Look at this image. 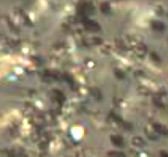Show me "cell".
<instances>
[{
    "mask_svg": "<svg viewBox=\"0 0 168 157\" xmlns=\"http://www.w3.org/2000/svg\"><path fill=\"white\" fill-rule=\"evenodd\" d=\"M84 27H86V29H88V30H92V31L100 30V25L94 20H85Z\"/></svg>",
    "mask_w": 168,
    "mask_h": 157,
    "instance_id": "cell-1",
    "label": "cell"
},
{
    "mask_svg": "<svg viewBox=\"0 0 168 157\" xmlns=\"http://www.w3.org/2000/svg\"><path fill=\"white\" fill-rule=\"evenodd\" d=\"M153 130L155 131L158 134H168V129L165 128L164 125L160 124V123H153Z\"/></svg>",
    "mask_w": 168,
    "mask_h": 157,
    "instance_id": "cell-2",
    "label": "cell"
},
{
    "mask_svg": "<svg viewBox=\"0 0 168 157\" xmlns=\"http://www.w3.org/2000/svg\"><path fill=\"white\" fill-rule=\"evenodd\" d=\"M111 141L116 146H122L123 145V139L120 135H112L111 136Z\"/></svg>",
    "mask_w": 168,
    "mask_h": 157,
    "instance_id": "cell-3",
    "label": "cell"
},
{
    "mask_svg": "<svg viewBox=\"0 0 168 157\" xmlns=\"http://www.w3.org/2000/svg\"><path fill=\"white\" fill-rule=\"evenodd\" d=\"M152 27L156 31H162L165 28V25L160 20H153L152 21Z\"/></svg>",
    "mask_w": 168,
    "mask_h": 157,
    "instance_id": "cell-4",
    "label": "cell"
},
{
    "mask_svg": "<svg viewBox=\"0 0 168 157\" xmlns=\"http://www.w3.org/2000/svg\"><path fill=\"white\" fill-rule=\"evenodd\" d=\"M23 150L20 147H15L9 151V157H19L22 154Z\"/></svg>",
    "mask_w": 168,
    "mask_h": 157,
    "instance_id": "cell-5",
    "label": "cell"
},
{
    "mask_svg": "<svg viewBox=\"0 0 168 157\" xmlns=\"http://www.w3.org/2000/svg\"><path fill=\"white\" fill-rule=\"evenodd\" d=\"M100 9L102 13L104 14H109L111 12V6L108 2H102L100 5Z\"/></svg>",
    "mask_w": 168,
    "mask_h": 157,
    "instance_id": "cell-6",
    "label": "cell"
},
{
    "mask_svg": "<svg viewBox=\"0 0 168 157\" xmlns=\"http://www.w3.org/2000/svg\"><path fill=\"white\" fill-rule=\"evenodd\" d=\"M132 144L137 147H143L145 144V142L139 136H136L132 138Z\"/></svg>",
    "mask_w": 168,
    "mask_h": 157,
    "instance_id": "cell-7",
    "label": "cell"
},
{
    "mask_svg": "<svg viewBox=\"0 0 168 157\" xmlns=\"http://www.w3.org/2000/svg\"><path fill=\"white\" fill-rule=\"evenodd\" d=\"M135 51L138 55H140V56H143V54L145 53V51H146V47H144L143 44H139V45H137V47H136Z\"/></svg>",
    "mask_w": 168,
    "mask_h": 157,
    "instance_id": "cell-8",
    "label": "cell"
},
{
    "mask_svg": "<svg viewBox=\"0 0 168 157\" xmlns=\"http://www.w3.org/2000/svg\"><path fill=\"white\" fill-rule=\"evenodd\" d=\"M108 156L109 157H126L123 153L115 152V151H111V152H109Z\"/></svg>",
    "mask_w": 168,
    "mask_h": 157,
    "instance_id": "cell-9",
    "label": "cell"
},
{
    "mask_svg": "<svg viewBox=\"0 0 168 157\" xmlns=\"http://www.w3.org/2000/svg\"><path fill=\"white\" fill-rule=\"evenodd\" d=\"M90 93H92V96H93L94 98H96L97 100H99V99H100V97H102V95H100V91H99L98 89H96V88H92V90H90Z\"/></svg>",
    "mask_w": 168,
    "mask_h": 157,
    "instance_id": "cell-10",
    "label": "cell"
},
{
    "mask_svg": "<svg viewBox=\"0 0 168 157\" xmlns=\"http://www.w3.org/2000/svg\"><path fill=\"white\" fill-rule=\"evenodd\" d=\"M137 90H138V92H139L140 94H143V95H147L150 93V91L144 86H139Z\"/></svg>",
    "mask_w": 168,
    "mask_h": 157,
    "instance_id": "cell-11",
    "label": "cell"
},
{
    "mask_svg": "<svg viewBox=\"0 0 168 157\" xmlns=\"http://www.w3.org/2000/svg\"><path fill=\"white\" fill-rule=\"evenodd\" d=\"M114 75L116 78L118 79H123L124 78V73L122 70H121L120 69H114Z\"/></svg>",
    "mask_w": 168,
    "mask_h": 157,
    "instance_id": "cell-12",
    "label": "cell"
},
{
    "mask_svg": "<svg viewBox=\"0 0 168 157\" xmlns=\"http://www.w3.org/2000/svg\"><path fill=\"white\" fill-rule=\"evenodd\" d=\"M153 104L156 105L157 107H164L163 102H162V101L160 100L159 97H153Z\"/></svg>",
    "mask_w": 168,
    "mask_h": 157,
    "instance_id": "cell-13",
    "label": "cell"
},
{
    "mask_svg": "<svg viewBox=\"0 0 168 157\" xmlns=\"http://www.w3.org/2000/svg\"><path fill=\"white\" fill-rule=\"evenodd\" d=\"M92 41H93V43L96 45H100L102 43V39L99 37H92Z\"/></svg>",
    "mask_w": 168,
    "mask_h": 157,
    "instance_id": "cell-14",
    "label": "cell"
},
{
    "mask_svg": "<svg viewBox=\"0 0 168 157\" xmlns=\"http://www.w3.org/2000/svg\"><path fill=\"white\" fill-rule=\"evenodd\" d=\"M55 93L57 94V97H58V99L60 101H64V96H63V93L62 92H60V91H55Z\"/></svg>",
    "mask_w": 168,
    "mask_h": 157,
    "instance_id": "cell-15",
    "label": "cell"
},
{
    "mask_svg": "<svg viewBox=\"0 0 168 157\" xmlns=\"http://www.w3.org/2000/svg\"><path fill=\"white\" fill-rule=\"evenodd\" d=\"M112 119H113L115 122H122V118H121L120 116H118V115H116V114H112Z\"/></svg>",
    "mask_w": 168,
    "mask_h": 157,
    "instance_id": "cell-16",
    "label": "cell"
},
{
    "mask_svg": "<svg viewBox=\"0 0 168 157\" xmlns=\"http://www.w3.org/2000/svg\"><path fill=\"white\" fill-rule=\"evenodd\" d=\"M151 57H152V59H153V60H155V61H160V58L159 56H158L156 53L155 52H152L151 53Z\"/></svg>",
    "mask_w": 168,
    "mask_h": 157,
    "instance_id": "cell-17",
    "label": "cell"
},
{
    "mask_svg": "<svg viewBox=\"0 0 168 157\" xmlns=\"http://www.w3.org/2000/svg\"><path fill=\"white\" fill-rule=\"evenodd\" d=\"M135 76H138V75H140V76H143V71H142V70H138V71H136L135 72Z\"/></svg>",
    "mask_w": 168,
    "mask_h": 157,
    "instance_id": "cell-18",
    "label": "cell"
},
{
    "mask_svg": "<svg viewBox=\"0 0 168 157\" xmlns=\"http://www.w3.org/2000/svg\"><path fill=\"white\" fill-rule=\"evenodd\" d=\"M160 157H168V153L166 152H162L160 154Z\"/></svg>",
    "mask_w": 168,
    "mask_h": 157,
    "instance_id": "cell-19",
    "label": "cell"
}]
</instances>
